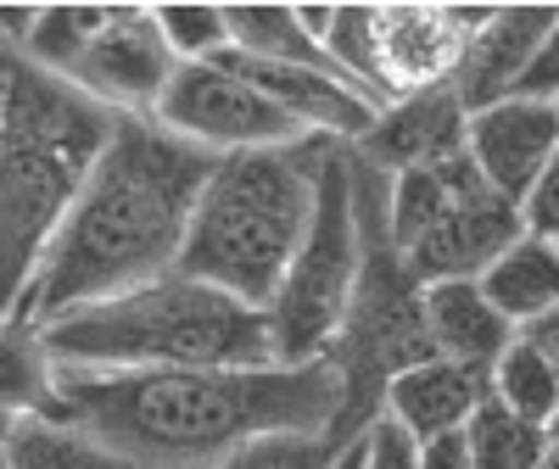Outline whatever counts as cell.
I'll use <instances>...</instances> for the list:
<instances>
[{"instance_id":"1","label":"cell","mask_w":559,"mask_h":469,"mask_svg":"<svg viewBox=\"0 0 559 469\" xmlns=\"http://www.w3.org/2000/svg\"><path fill=\"white\" fill-rule=\"evenodd\" d=\"M51 419L118 453L129 469H213L252 436L331 431L342 374L319 363L263 369H62Z\"/></svg>"},{"instance_id":"2","label":"cell","mask_w":559,"mask_h":469,"mask_svg":"<svg viewBox=\"0 0 559 469\" xmlns=\"http://www.w3.org/2000/svg\"><path fill=\"white\" fill-rule=\"evenodd\" d=\"M213 168V152L168 134L157 118H118L12 318L45 330L79 308L129 297L174 274Z\"/></svg>"},{"instance_id":"3","label":"cell","mask_w":559,"mask_h":469,"mask_svg":"<svg viewBox=\"0 0 559 469\" xmlns=\"http://www.w3.org/2000/svg\"><path fill=\"white\" fill-rule=\"evenodd\" d=\"M112 129V107L90 101L28 57H17L0 79V324L17 313Z\"/></svg>"},{"instance_id":"4","label":"cell","mask_w":559,"mask_h":469,"mask_svg":"<svg viewBox=\"0 0 559 469\" xmlns=\"http://www.w3.org/2000/svg\"><path fill=\"white\" fill-rule=\"evenodd\" d=\"M313 196H319V134L286 152L218 157L191 213V234H185L174 274L263 313L308 234Z\"/></svg>"},{"instance_id":"5","label":"cell","mask_w":559,"mask_h":469,"mask_svg":"<svg viewBox=\"0 0 559 469\" xmlns=\"http://www.w3.org/2000/svg\"><path fill=\"white\" fill-rule=\"evenodd\" d=\"M62 369H263L274 363L269 313L163 274L129 297L79 308L39 330Z\"/></svg>"},{"instance_id":"6","label":"cell","mask_w":559,"mask_h":469,"mask_svg":"<svg viewBox=\"0 0 559 469\" xmlns=\"http://www.w3.org/2000/svg\"><path fill=\"white\" fill-rule=\"evenodd\" d=\"M347 157H353V213H358L364 263H358V291L342 318V336L331 347V363L342 374V413H336L331 436L342 447H353L381 419L386 386L397 374L437 358L431 324H426V286L408 274L403 252L392 246V229H386V184L392 179L381 168H369L358 152H347Z\"/></svg>"},{"instance_id":"7","label":"cell","mask_w":559,"mask_h":469,"mask_svg":"<svg viewBox=\"0 0 559 469\" xmlns=\"http://www.w3.org/2000/svg\"><path fill=\"white\" fill-rule=\"evenodd\" d=\"M353 146L347 140L319 134V196H313V218L302 246L280 279L269 313V341H274V363H319L331 358L342 318L353 308L358 291V263H364V241H358V213H353Z\"/></svg>"},{"instance_id":"8","label":"cell","mask_w":559,"mask_h":469,"mask_svg":"<svg viewBox=\"0 0 559 469\" xmlns=\"http://www.w3.org/2000/svg\"><path fill=\"white\" fill-rule=\"evenodd\" d=\"M386 229L419 286L481 279L526 234L521 207H509L471 157L397 173L386 196Z\"/></svg>"},{"instance_id":"9","label":"cell","mask_w":559,"mask_h":469,"mask_svg":"<svg viewBox=\"0 0 559 469\" xmlns=\"http://www.w3.org/2000/svg\"><path fill=\"white\" fill-rule=\"evenodd\" d=\"M152 118L191 140V146L229 157V152H286L302 146L308 129L292 123L263 89H252L241 73H229L224 62H179L163 101L152 107Z\"/></svg>"},{"instance_id":"10","label":"cell","mask_w":559,"mask_h":469,"mask_svg":"<svg viewBox=\"0 0 559 469\" xmlns=\"http://www.w3.org/2000/svg\"><path fill=\"white\" fill-rule=\"evenodd\" d=\"M174 68H179V57L157 34L152 7H107L96 39L84 45V57L68 73V84L84 89L90 101L112 107L118 118H152Z\"/></svg>"},{"instance_id":"11","label":"cell","mask_w":559,"mask_h":469,"mask_svg":"<svg viewBox=\"0 0 559 469\" xmlns=\"http://www.w3.org/2000/svg\"><path fill=\"white\" fill-rule=\"evenodd\" d=\"M464 157L476 163V173L509 207H521L526 191L543 179V168L559 157V107L509 96V101H498L487 112H471Z\"/></svg>"},{"instance_id":"12","label":"cell","mask_w":559,"mask_h":469,"mask_svg":"<svg viewBox=\"0 0 559 469\" xmlns=\"http://www.w3.org/2000/svg\"><path fill=\"white\" fill-rule=\"evenodd\" d=\"M464 34L453 7H376V73H381V107L419 96V89L453 84L464 57Z\"/></svg>"},{"instance_id":"13","label":"cell","mask_w":559,"mask_h":469,"mask_svg":"<svg viewBox=\"0 0 559 469\" xmlns=\"http://www.w3.org/2000/svg\"><path fill=\"white\" fill-rule=\"evenodd\" d=\"M559 7H492V17L464 39V57L453 68V96L464 112H487L521 89L526 68L537 62L543 39Z\"/></svg>"},{"instance_id":"14","label":"cell","mask_w":559,"mask_h":469,"mask_svg":"<svg viewBox=\"0 0 559 469\" xmlns=\"http://www.w3.org/2000/svg\"><path fill=\"white\" fill-rule=\"evenodd\" d=\"M464 129H471V112L459 107L453 84H437V89H419V96L381 107L376 129L353 152L392 179V173H414V168H437L448 157H464Z\"/></svg>"},{"instance_id":"15","label":"cell","mask_w":559,"mask_h":469,"mask_svg":"<svg viewBox=\"0 0 559 469\" xmlns=\"http://www.w3.org/2000/svg\"><path fill=\"white\" fill-rule=\"evenodd\" d=\"M487 397H492V374H476V369L448 363V358H426L386 386L381 413L397 419L414 442H431V436L464 431Z\"/></svg>"},{"instance_id":"16","label":"cell","mask_w":559,"mask_h":469,"mask_svg":"<svg viewBox=\"0 0 559 469\" xmlns=\"http://www.w3.org/2000/svg\"><path fill=\"white\" fill-rule=\"evenodd\" d=\"M426 324H431V347L448 363H464L476 374H492V363L509 352L521 330L509 324L476 279H442V286H426Z\"/></svg>"},{"instance_id":"17","label":"cell","mask_w":559,"mask_h":469,"mask_svg":"<svg viewBox=\"0 0 559 469\" xmlns=\"http://www.w3.org/2000/svg\"><path fill=\"white\" fill-rule=\"evenodd\" d=\"M476 286L509 324H515V330H526L532 318L559 308V246L537 241V234H521V241L476 279Z\"/></svg>"},{"instance_id":"18","label":"cell","mask_w":559,"mask_h":469,"mask_svg":"<svg viewBox=\"0 0 559 469\" xmlns=\"http://www.w3.org/2000/svg\"><path fill=\"white\" fill-rule=\"evenodd\" d=\"M229 17V51H241L252 62H274V68H313V73H336V62L324 57V45L308 39L297 7H274V0H241V7H224ZM347 84V79H342Z\"/></svg>"},{"instance_id":"19","label":"cell","mask_w":559,"mask_h":469,"mask_svg":"<svg viewBox=\"0 0 559 469\" xmlns=\"http://www.w3.org/2000/svg\"><path fill=\"white\" fill-rule=\"evenodd\" d=\"M7 469H129V464L51 413H23L12 419L7 436Z\"/></svg>"},{"instance_id":"20","label":"cell","mask_w":559,"mask_h":469,"mask_svg":"<svg viewBox=\"0 0 559 469\" xmlns=\"http://www.w3.org/2000/svg\"><path fill=\"white\" fill-rule=\"evenodd\" d=\"M51 381H57V363L45 352L39 330L7 318L0 324V419L45 413L51 408Z\"/></svg>"},{"instance_id":"21","label":"cell","mask_w":559,"mask_h":469,"mask_svg":"<svg viewBox=\"0 0 559 469\" xmlns=\"http://www.w3.org/2000/svg\"><path fill=\"white\" fill-rule=\"evenodd\" d=\"M492 402H503L509 413H521L526 425H554V413H559V381H554V369L543 363V352L532 341H509V352L492 363Z\"/></svg>"},{"instance_id":"22","label":"cell","mask_w":559,"mask_h":469,"mask_svg":"<svg viewBox=\"0 0 559 469\" xmlns=\"http://www.w3.org/2000/svg\"><path fill=\"white\" fill-rule=\"evenodd\" d=\"M464 436H471L476 469H537L548 458V431L543 425H526L521 413H509L492 397L476 408V419L464 425Z\"/></svg>"},{"instance_id":"23","label":"cell","mask_w":559,"mask_h":469,"mask_svg":"<svg viewBox=\"0 0 559 469\" xmlns=\"http://www.w3.org/2000/svg\"><path fill=\"white\" fill-rule=\"evenodd\" d=\"M102 17H107V7H39L34 28L23 39V57L34 68H45V73L68 79L79 68V57H84V45L96 39Z\"/></svg>"},{"instance_id":"24","label":"cell","mask_w":559,"mask_h":469,"mask_svg":"<svg viewBox=\"0 0 559 469\" xmlns=\"http://www.w3.org/2000/svg\"><path fill=\"white\" fill-rule=\"evenodd\" d=\"M364 442V436H358ZM347 447L331 431H274V436H252L229 458H218L213 469H336Z\"/></svg>"},{"instance_id":"25","label":"cell","mask_w":559,"mask_h":469,"mask_svg":"<svg viewBox=\"0 0 559 469\" xmlns=\"http://www.w3.org/2000/svg\"><path fill=\"white\" fill-rule=\"evenodd\" d=\"M152 23L179 62H213V57L229 51V17H224V7H207V0H168V7H152Z\"/></svg>"},{"instance_id":"26","label":"cell","mask_w":559,"mask_h":469,"mask_svg":"<svg viewBox=\"0 0 559 469\" xmlns=\"http://www.w3.org/2000/svg\"><path fill=\"white\" fill-rule=\"evenodd\" d=\"M364 469H419V442L397 425V419H376L364 431Z\"/></svg>"},{"instance_id":"27","label":"cell","mask_w":559,"mask_h":469,"mask_svg":"<svg viewBox=\"0 0 559 469\" xmlns=\"http://www.w3.org/2000/svg\"><path fill=\"white\" fill-rule=\"evenodd\" d=\"M521 224H526V234H537V241H559V157L543 168V179L526 191Z\"/></svg>"},{"instance_id":"28","label":"cell","mask_w":559,"mask_h":469,"mask_svg":"<svg viewBox=\"0 0 559 469\" xmlns=\"http://www.w3.org/2000/svg\"><path fill=\"white\" fill-rule=\"evenodd\" d=\"M515 96H526V101H559V17H554V28H548V39H543V51H537V62L526 68V79H521V89Z\"/></svg>"},{"instance_id":"29","label":"cell","mask_w":559,"mask_h":469,"mask_svg":"<svg viewBox=\"0 0 559 469\" xmlns=\"http://www.w3.org/2000/svg\"><path fill=\"white\" fill-rule=\"evenodd\" d=\"M419 469H476L471 436H464V431H448V436L419 442Z\"/></svg>"},{"instance_id":"30","label":"cell","mask_w":559,"mask_h":469,"mask_svg":"<svg viewBox=\"0 0 559 469\" xmlns=\"http://www.w3.org/2000/svg\"><path fill=\"white\" fill-rule=\"evenodd\" d=\"M521 341H532V347L543 352V363L554 369V381H559V308L543 313V318H532L526 330H521Z\"/></svg>"},{"instance_id":"31","label":"cell","mask_w":559,"mask_h":469,"mask_svg":"<svg viewBox=\"0 0 559 469\" xmlns=\"http://www.w3.org/2000/svg\"><path fill=\"white\" fill-rule=\"evenodd\" d=\"M17 57H23V51H17V45H12L7 34H0V79H7V73H12V62H17Z\"/></svg>"},{"instance_id":"32","label":"cell","mask_w":559,"mask_h":469,"mask_svg":"<svg viewBox=\"0 0 559 469\" xmlns=\"http://www.w3.org/2000/svg\"><path fill=\"white\" fill-rule=\"evenodd\" d=\"M336 469H364V442H353V447L336 458Z\"/></svg>"},{"instance_id":"33","label":"cell","mask_w":559,"mask_h":469,"mask_svg":"<svg viewBox=\"0 0 559 469\" xmlns=\"http://www.w3.org/2000/svg\"><path fill=\"white\" fill-rule=\"evenodd\" d=\"M7 436H12V419H0V469H7Z\"/></svg>"},{"instance_id":"34","label":"cell","mask_w":559,"mask_h":469,"mask_svg":"<svg viewBox=\"0 0 559 469\" xmlns=\"http://www.w3.org/2000/svg\"><path fill=\"white\" fill-rule=\"evenodd\" d=\"M548 453L559 458V413H554V425H548Z\"/></svg>"},{"instance_id":"35","label":"cell","mask_w":559,"mask_h":469,"mask_svg":"<svg viewBox=\"0 0 559 469\" xmlns=\"http://www.w3.org/2000/svg\"><path fill=\"white\" fill-rule=\"evenodd\" d=\"M554 246H559V241H554Z\"/></svg>"},{"instance_id":"36","label":"cell","mask_w":559,"mask_h":469,"mask_svg":"<svg viewBox=\"0 0 559 469\" xmlns=\"http://www.w3.org/2000/svg\"><path fill=\"white\" fill-rule=\"evenodd\" d=\"M554 107H559V101H554Z\"/></svg>"}]
</instances>
